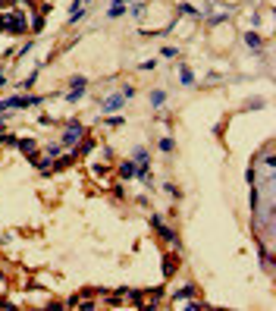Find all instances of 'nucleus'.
Masks as SVG:
<instances>
[{"label":"nucleus","mask_w":276,"mask_h":311,"mask_svg":"<svg viewBox=\"0 0 276 311\" xmlns=\"http://www.w3.org/2000/svg\"><path fill=\"white\" fill-rule=\"evenodd\" d=\"M50 95H10L6 101H0V116L6 110H25V107H41Z\"/></svg>","instance_id":"obj_1"},{"label":"nucleus","mask_w":276,"mask_h":311,"mask_svg":"<svg viewBox=\"0 0 276 311\" xmlns=\"http://www.w3.org/2000/svg\"><path fill=\"white\" fill-rule=\"evenodd\" d=\"M3 32H10V35H25V32H29V16H25L22 10H10L3 16Z\"/></svg>","instance_id":"obj_2"},{"label":"nucleus","mask_w":276,"mask_h":311,"mask_svg":"<svg viewBox=\"0 0 276 311\" xmlns=\"http://www.w3.org/2000/svg\"><path fill=\"white\" fill-rule=\"evenodd\" d=\"M85 132H88V129L82 126V120H69L66 129H63V135H60V145H63V148H76V145L85 138Z\"/></svg>","instance_id":"obj_3"},{"label":"nucleus","mask_w":276,"mask_h":311,"mask_svg":"<svg viewBox=\"0 0 276 311\" xmlns=\"http://www.w3.org/2000/svg\"><path fill=\"white\" fill-rule=\"evenodd\" d=\"M123 104H126V98L116 91V95H107L101 101V110H104V114H113V110H123Z\"/></svg>","instance_id":"obj_4"},{"label":"nucleus","mask_w":276,"mask_h":311,"mask_svg":"<svg viewBox=\"0 0 276 311\" xmlns=\"http://www.w3.org/2000/svg\"><path fill=\"white\" fill-rule=\"evenodd\" d=\"M154 229L160 233V239H167L169 246H173L176 251H179V246H182V242H179V236H176V229H173V227H163V223H160V227H154Z\"/></svg>","instance_id":"obj_5"},{"label":"nucleus","mask_w":276,"mask_h":311,"mask_svg":"<svg viewBox=\"0 0 276 311\" xmlns=\"http://www.w3.org/2000/svg\"><path fill=\"white\" fill-rule=\"evenodd\" d=\"M242 41H245L251 50H264V38H261L258 32H242Z\"/></svg>","instance_id":"obj_6"},{"label":"nucleus","mask_w":276,"mask_h":311,"mask_svg":"<svg viewBox=\"0 0 276 311\" xmlns=\"http://www.w3.org/2000/svg\"><path fill=\"white\" fill-rule=\"evenodd\" d=\"M132 164L135 167H151V154L138 145V148H132Z\"/></svg>","instance_id":"obj_7"},{"label":"nucleus","mask_w":276,"mask_h":311,"mask_svg":"<svg viewBox=\"0 0 276 311\" xmlns=\"http://www.w3.org/2000/svg\"><path fill=\"white\" fill-rule=\"evenodd\" d=\"M16 148L22 151L25 157H29V154H35V151H38V142H35V138H19V142H16Z\"/></svg>","instance_id":"obj_8"},{"label":"nucleus","mask_w":276,"mask_h":311,"mask_svg":"<svg viewBox=\"0 0 276 311\" xmlns=\"http://www.w3.org/2000/svg\"><path fill=\"white\" fill-rule=\"evenodd\" d=\"M135 170H138V167H135L132 161H123L116 173H120V180H135Z\"/></svg>","instance_id":"obj_9"},{"label":"nucleus","mask_w":276,"mask_h":311,"mask_svg":"<svg viewBox=\"0 0 276 311\" xmlns=\"http://www.w3.org/2000/svg\"><path fill=\"white\" fill-rule=\"evenodd\" d=\"M185 299H195V286H192V283H185L182 289L173 293V302H185Z\"/></svg>","instance_id":"obj_10"},{"label":"nucleus","mask_w":276,"mask_h":311,"mask_svg":"<svg viewBox=\"0 0 276 311\" xmlns=\"http://www.w3.org/2000/svg\"><path fill=\"white\" fill-rule=\"evenodd\" d=\"M163 104H167V91L154 88V91H151V107H154V110H160Z\"/></svg>","instance_id":"obj_11"},{"label":"nucleus","mask_w":276,"mask_h":311,"mask_svg":"<svg viewBox=\"0 0 276 311\" xmlns=\"http://www.w3.org/2000/svg\"><path fill=\"white\" fill-rule=\"evenodd\" d=\"M91 151H94V138L85 135L82 142H78V151H76V154H82V157H85V154H91Z\"/></svg>","instance_id":"obj_12"},{"label":"nucleus","mask_w":276,"mask_h":311,"mask_svg":"<svg viewBox=\"0 0 276 311\" xmlns=\"http://www.w3.org/2000/svg\"><path fill=\"white\" fill-rule=\"evenodd\" d=\"M261 267H273V251L261 242Z\"/></svg>","instance_id":"obj_13"},{"label":"nucleus","mask_w":276,"mask_h":311,"mask_svg":"<svg viewBox=\"0 0 276 311\" xmlns=\"http://www.w3.org/2000/svg\"><path fill=\"white\" fill-rule=\"evenodd\" d=\"M31 32H35V35H41L44 32V13H35V16H31V25H29Z\"/></svg>","instance_id":"obj_14"},{"label":"nucleus","mask_w":276,"mask_h":311,"mask_svg":"<svg viewBox=\"0 0 276 311\" xmlns=\"http://www.w3.org/2000/svg\"><path fill=\"white\" fill-rule=\"evenodd\" d=\"M60 154H63V145H60V142H54V145H47V148H44V157H50V161H57Z\"/></svg>","instance_id":"obj_15"},{"label":"nucleus","mask_w":276,"mask_h":311,"mask_svg":"<svg viewBox=\"0 0 276 311\" xmlns=\"http://www.w3.org/2000/svg\"><path fill=\"white\" fill-rule=\"evenodd\" d=\"M179 82L185 85V88H188V85H195V72L188 69V66H182V69H179Z\"/></svg>","instance_id":"obj_16"},{"label":"nucleus","mask_w":276,"mask_h":311,"mask_svg":"<svg viewBox=\"0 0 276 311\" xmlns=\"http://www.w3.org/2000/svg\"><path fill=\"white\" fill-rule=\"evenodd\" d=\"M85 98V88H69L66 91V104H78Z\"/></svg>","instance_id":"obj_17"},{"label":"nucleus","mask_w":276,"mask_h":311,"mask_svg":"<svg viewBox=\"0 0 276 311\" xmlns=\"http://www.w3.org/2000/svg\"><path fill=\"white\" fill-rule=\"evenodd\" d=\"M157 148H160L163 154H173V151H176V142H173V138H169V135H163V138H160V145H157Z\"/></svg>","instance_id":"obj_18"},{"label":"nucleus","mask_w":276,"mask_h":311,"mask_svg":"<svg viewBox=\"0 0 276 311\" xmlns=\"http://www.w3.org/2000/svg\"><path fill=\"white\" fill-rule=\"evenodd\" d=\"M69 88H88V76H69Z\"/></svg>","instance_id":"obj_19"},{"label":"nucleus","mask_w":276,"mask_h":311,"mask_svg":"<svg viewBox=\"0 0 276 311\" xmlns=\"http://www.w3.org/2000/svg\"><path fill=\"white\" fill-rule=\"evenodd\" d=\"M123 13H126V3H110V10H107V16L110 19H120Z\"/></svg>","instance_id":"obj_20"},{"label":"nucleus","mask_w":276,"mask_h":311,"mask_svg":"<svg viewBox=\"0 0 276 311\" xmlns=\"http://www.w3.org/2000/svg\"><path fill=\"white\" fill-rule=\"evenodd\" d=\"M179 13H182V16H192V19H201V13L195 10L192 3H179Z\"/></svg>","instance_id":"obj_21"},{"label":"nucleus","mask_w":276,"mask_h":311,"mask_svg":"<svg viewBox=\"0 0 276 311\" xmlns=\"http://www.w3.org/2000/svg\"><path fill=\"white\" fill-rule=\"evenodd\" d=\"M160 57L163 60H176V57H179V48H169L167 44V48H160Z\"/></svg>","instance_id":"obj_22"},{"label":"nucleus","mask_w":276,"mask_h":311,"mask_svg":"<svg viewBox=\"0 0 276 311\" xmlns=\"http://www.w3.org/2000/svg\"><path fill=\"white\" fill-rule=\"evenodd\" d=\"M226 19H229V13H214L207 22H210V25H220V22H226Z\"/></svg>","instance_id":"obj_23"},{"label":"nucleus","mask_w":276,"mask_h":311,"mask_svg":"<svg viewBox=\"0 0 276 311\" xmlns=\"http://www.w3.org/2000/svg\"><path fill=\"white\" fill-rule=\"evenodd\" d=\"M163 274H167V277H173V274H176V258H169V261H163Z\"/></svg>","instance_id":"obj_24"},{"label":"nucleus","mask_w":276,"mask_h":311,"mask_svg":"<svg viewBox=\"0 0 276 311\" xmlns=\"http://www.w3.org/2000/svg\"><path fill=\"white\" fill-rule=\"evenodd\" d=\"M163 192H167V195H173V198H182V192L173 186V182H163Z\"/></svg>","instance_id":"obj_25"},{"label":"nucleus","mask_w":276,"mask_h":311,"mask_svg":"<svg viewBox=\"0 0 276 311\" xmlns=\"http://www.w3.org/2000/svg\"><path fill=\"white\" fill-rule=\"evenodd\" d=\"M107 126H110V129H120V126H126V120H123V116H110Z\"/></svg>","instance_id":"obj_26"},{"label":"nucleus","mask_w":276,"mask_h":311,"mask_svg":"<svg viewBox=\"0 0 276 311\" xmlns=\"http://www.w3.org/2000/svg\"><path fill=\"white\" fill-rule=\"evenodd\" d=\"M16 3H22V0H0V6H3V10H16Z\"/></svg>","instance_id":"obj_27"},{"label":"nucleus","mask_w":276,"mask_h":311,"mask_svg":"<svg viewBox=\"0 0 276 311\" xmlns=\"http://www.w3.org/2000/svg\"><path fill=\"white\" fill-rule=\"evenodd\" d=\"M78 302H82V295H69V299H66V308H78Z\"/></svg>","instance_id":"obj_28"},{"label":"nucleus","mask_w":276,"mask_h":311,"mask_svg":"<svg viewBox=\"0 0 276 311\" xmlns=\"http://www.w3.org/2000/svg\"><path fill=\"white\" fill-rule=\"evenodd\" d=\"M29 50H31V41H29V44H22V48L16 50V60H19V57H25V54H29Z\"/></svg>","instance_id":"obj_29"},{"label":"nucleus","mask_w":276,"mask_h":311,"mask_svg":"<svg viewBox=\"0 0 276 311\" xmlns=\"http://www.w3.org/2000/svg\"><path fill=\"white\" fill-rule=\"evenodd\" d=\"M144 13V3H132V16H141Z\"/></svg>","instance_id":"obj_30"},{"label":"nucleus","mask_w":276,"mask_h":311,"mask_svg":"<svg viewBox=\"0 0 276 311\" xmlns=\"http://www.w3.org/2000/svg\"><path fill=\"white\" fill-rule=\"evenodd\" d=\"M154 66H157V60H144V63H141V69H144V72H151Z\"/></svg>","instance_id":"obj_31"},{"label":"nucleus","mask_w":276,"mask_h":311,"mask_svg":"<svg viewBox=\"0 0 276 311\" xmlns=\"http://www.w3.org/2000/svg\"><path fill=\"white\" fill-rule=\"evenodd\" d=\"M3 85H6V76H3V69H0V88H3Z\"/></svg>","instance_id":"obj_32"},{"label":"nucleus","mask_w":276,"mask_h":311,"mask_svg":"<svg viewBox=\"0 0 276 311\" xmlns=\"http://www.w3.org/2000/svg\"><path fill=\"white\" fill-rule=\"evenodd\" d=\"M0 32H3V13H0Z\"/></svg>","instance_id":"obj_33"},{"label":"nucleus","mask_w":276,"mask_h":311,"mask_svg":"<svg viewBox=\"0 0 276 311\" xmlns=\"http://www.w3.org/2000/svg\"><path fill=\"white\" fill-rule=\"evenodd\" d=\"M3 126H6V123H0V135H3Z\"/></svg>","instance_id":"obj_34"},{"label":"nucleus","mask_w":276,"mask_h":311,"mask_svg":"<svg viewBox=\"0 0 276 311\" xmlns=\"http://www.w3.org/2000/svg\"><path fill=\"white\" fill-rule=\"evenodd\" d=\"M113 3H126V0H113Z\"/></svg>","instance_id":"obj_35"},{"label":"nucleus","mask_w":276,"mask_h":311,"mask_svg":"<svg viewBox=\"0 0 276 311\" xmlns=\"http://www.w3.org/2000/svg\"><path fill=\"white\" fill-rule=\"evenodd\" d=\"M0 283H3V274H0Z\"/></svg>","instance_id":"obj_36"}]
</instances>
